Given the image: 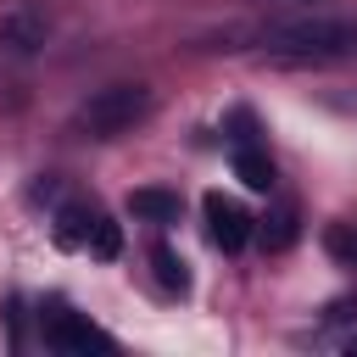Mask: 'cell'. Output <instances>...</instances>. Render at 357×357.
<instances>
[{
	"label": "cell",
	"mask_w": 357,
	"mask_h": 357,
	"mask_svg": "<svg viewBox=\"0 0 357 357\" xmlns=\"http://www.w3.org/2000/svg\"><path fill=\"white\" fill-rule=\"evenodd\" d=\"M89 223H95V212L89 206H78V201H67V206H56V245H67V251H84L89 245Z\"/></svg>",
	"instance_id": "8"
},
{
	"label": "cell",
	"mask_w": 357,
	"mask_h": 357,
	"mask_svg": "<svg viewBox=\"0 0 357 357\" xmlns=\"http://www.w3.org/2000/svg\"><path fill=\"white\" fill-rule=\"evenodd\" d=\"M324 245H329V257H340V262L357 268V229L351 223H329L324 229Z\"/></svg>",
	"instance_id": "12"
},
{
	"label": "cell",
	"mask_w": 357,
	"mask_h": 357,
	"mask_svg": "<svg viewBox=\"0 0 357 357\" xmlns=\"http://www.w3.org/2000/svg\"><path fill=\"white\" fill-rule=\"evenodd\" d=\"M151 268H156V279H162V290H173V296H184V290H190V273H184V257H178L173 245H156V251H151Z\"/></svg>",
	"instance_id": "11"
},
{
	"label": "cell",
	"mask_w": 357,
	"mask_h": 357,
	"mask_svg": "<svg viewBox=\"0 0 357 357\" xmlns=\"http://www.w3.org/2000/svg\"><path fill=\"white\" fill-rule=\"evenodd\" d=\"M45 39H50V11L39 0H11L0 11V45L11 56H39Z\"/></svg>",
	"instance_id": "3"
},
{
	"label": "cell",
	"mask_w": 357,
	"mask_h": 357,
	"mask_svg": "<svg viewBox=\"0 0 357 357\" xmlns=\"http://www.w3.org/2000/svg\"><path fill=\"white\" fill-rule=\"evenodd\" d=\"M201 218H206V240L218 245V251H240L245 240H251V212L234 201V195H223V190H212L206 201H201Z\"/></svg>",
	"instance_id": "4"
},
{
	"label": "cell",
	"mask_w": 357,
	"mask_h": 357,
	"mask_svg": "<svg viewBox=\"0 0 357 357\" xmlns=\"http://www.w3.org/2000/svg\"><path fill=\"white\" fill-rule=\"evenodd\" d=\"M151 106H156V95H151V84H100V89H89L84 100H78V112H73V134L78 139H117V134H128V128H139L145 117H151Z\"/></svg>",
	"instance_id": "2"
},
{
	"label": "cell",
	"mask_w": 357,
	"mask_h": 357,
	"mask_svg": "<svg viewBox=\"0 0 357 357\" xmlns=\"http://www.w3.org/2000/svg\"><path fill=\"white\" fill-rule=\"evenodd\" d=\"M89 257H100V262H112L117 251H123V229H117V218H106V212H95V223H89V245H84Z\"/></svg>",
	"instance_id": "10"
},
{
	"label": "cell",
	"mask_w": 357,
	"mask_h": 357,
	"mask_svg": "<svg viewBox=\"0 0 357 357\" xmlns=\"http://www.w3.org/2000/svg\"><path fill=\"white\" fill-rule=\"evenodd\" d=\"M28 195H33V201H56V195H61V184H56V178H39Z\"/></svg>",
	"instance_id": "13"
},
{
	"label": "cell",
	"mask_w": 357,
	"mask_h": 357,
	"mask_svg": "<svg viewBox=\"0 0 357 357\" xmlns=\"http://www.w3.org/2000/svg\"><path fill=\"white\" fill-rule=\"evenodd\" d=\"M279 6H318V0H279Z\"/></svg>",
	"instance_id": "14"
},
{
	"label": "cell",
	"mask_w": 357,
	"mask_h": 357,
	"mask_svg": "<svg viewBox=\"0 0 357 357\" xmlns=\"http://www.w3.org/2000/svg\"><path fill=\"white\" fill-rule=\"evenodd\" d=\"M45 346H56V351H106L112 346V335L106 329H95L84 312H73V307H50L45 312Z\"/></svg>",
	"instance_id": "5"
},
{
	"label": "cell",
	"mask_w": 357,
	"mask_h": 357,
	"mask_svg": "<svg viewBox=\"0 0 357 357\" xmlns=\"http://www.w3.org/2000/svg\"><path fill=\"white\" fill-rule=\"evenodd\" d=\"M229 39L223 50H257L268 61H346L357 56V17H290V22H251V28H229L218 33Z\"/></svg>",
	"instance_id": "1"
},
{
	"label": "cell",
	"mask_w": 357,
	"mask_h": 357,
	"mask_svg": "<svg viewBox=\"0 0 357 357\" xmlns=\"http://www.w3.org/2000/svg\"><path fill=\"white\" fill-rule=\"evenodd\" d=\"M128 212H134L139 223H156V229H167V223H178V212H184V201H178V190H162V184H145V190H134V195H128Z\"/></svg>",
	"instance_id": "6"
},
{
	"label": "cell",
	"mask_w": 357,
	"mask_h": 357,
	"mask_svg": "<svg viewBox=\"0 0 357 357\" xmlns=\"http://www.w3.org/2000/svg\"><path fill=\"white\" fill-rule=\"evenodd\" d=\"M257 234H262V245H268V251H290V245H296V234H301L296 206H290V201H279V206L262 218V229H257Z\"/></svg>",
	"instance_id": "9"
},
{
	"label": "cell",
	"mask_w": 357,
	"mask_h": 357,
	"mask_svg": "<svg viewBox=\"0 0 357 357\" xmlns=\"http://www.w3.org/2000/svg\"><path fill=\"white\" fill-rule=\"evenodd\" d=\"M229 167H234V178L245 184V190H273V162H268V151L251 139V145H234L229 151Z\"/></svg>",
	"instance_id": "7"
},
{
	"label": "cell",
	"mask_w": 357,
	"mask_h": 357,
	"mask_svg": "<svg viewBox=\"0 0 357 357\" xmlns=\"http://www.w3.org/2000/svg\"><path fill=\"white\" fill-rule=\"evenodd\" d=\"M351 351H357V335H351Z\"/></svg>",
	"instance_id": "15"
}]
</instances>
